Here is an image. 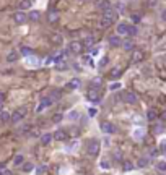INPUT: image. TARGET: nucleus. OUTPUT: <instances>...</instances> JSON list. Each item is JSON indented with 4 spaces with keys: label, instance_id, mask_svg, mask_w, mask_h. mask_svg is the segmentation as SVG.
Segmentation results:
<instances>
[{
    "label": "nucleus",
    "instance_id": "nucleus-8",
    "mask_svg": "<svg viewBox=\"0 0 166 175\" xmlns=\"http://www.w3.org/2000/svg\"><path fill=\"white\" fill-rule=\"evenodd\" d=\"M101 131L108 133V135H112V133H116V126H114L112 123H109V122H103L101 123Z\"/></svg>",
    "mask_w": 166,
    "mask_h": 175
},
{
    "label": "nucleus",
    "instance_id": "nucleus-46",
    "mask_svg": "<svg viewBox=\"0 0 166 175\" xmlns=\"http://www.w3.org/2000/svg\"><path fill=\"white\" fill-rule=\"evenodd\" d=\"M161 20H163V21H166V10H163V12H161Z\"/></svg>",
    "mask_w": 166,
    "mask_h": 175
},
{
    "label": "nucleus",
    "instance_id": "nucleus-31",
    "mask_svg": "<svg viewBox=\"0 0 166 175\" xmlns=\"http://www.w3.org/2000/svg\"><path fill=\"white\" fill-rule=\"evenodd\" d=\"M134 169V162L130 160H124V170H132Z\"/></svg>",
    "mask_w": 166,
    "mask_h": 175
},
{
    "label": "nucleus",
    "instance_id": "nucleus-41",
    "mask_svg": "<svg viewBox=\"0 0 166 175\" xmlns=\"http://www.w3.org/2000/svg\"><path fill=\"white\" fill-rule=\"evenodd\" d=\"M119 88H120V83H114L109 86V89H112V91H116V89H119Z\"/></svg>",
    "mask_w": 166,
    "mask_h": 175
},
{
    "label": "nucleus",
    "instance_id": "nucleus-14",
    "mask_svg": "<svg viewBox=\"0 0 166 175\" xmlns=\"http://www.w3.org/2000/svg\"><path fill=\"white\" fill-rule=\"evenodd\" d=\"M96 5H98V8H99V10H103V12L112 7V5H111V2H109V0H98V2H96Z\"/></svg>",
    "mask_w": 166,
    "mask_h": 175
},
{
    "label": "nucleus",
    "instance_id": "nucleus-7",
    "mask_svg": "<svg viewBox=\"0 0 166 175\" xmlns=\"http://www.w3.org/2000/svg\"><path fill=\"white\" fill-rule=\"evenodd\" d=\"M28 20V16L25 15V12H16L15 15H13V21L16 23V25H25V21Z\"/></svg>",
    "mask_w": 166,
    "mask_h": 175
},
{
    "label": "nucleus",
    "instance_id": "nucleus-1",
    "mask_svg": "<svg viewBox=\"0 0 166 175\" xmlns=\"http://www.w3.org/2000/svg\"><path fill=\"white\" fill-rule=\"evenodd\" d=\"M116 18H117V13L114 12L112 8L104 10V12H103V18H101V26L103 28H109V26L116 21Z\"/></svg>",
    "mask_w": 166,
    "mask_h": 175
},
{
    "label": "nucleus",
    "instance_id": "nucleus-24",
    "mask_svg": "<svg viewBox=\"0 0 166 175\" xmlns=\"http://www.w3.org/2000/svg\"><path fill=\"white\" fill-rule=\"evenodd\" d=\"M23 162H25V157H23L21 154H16L15 159H13V164H15V166H21Z\"/></svg>",
    "mask_w": 166,
    "mask_h": 175
},
{
    "label": "nucleus",
    "instance_id": "nucleus-35",
    "mask_svg": "<svg viewBox=\"0 0 166 175\" xmlns=\"http://www.w3.org/2000/svg\"><path fill=\"white\" fill-rule=\"evenodd\" d=\"M99 166L103 167V169H111V164H109V160H101V162H99Z\"/></svg>",
    "mask_w": 166,
    "mask_h": 175
},
{
    "label": "nucleus",
    "instance_id": "nucleus-2",
    "mask_svg": "<svg viewBox=\"0 0 166 175\" xmlns=\"http://www.w3.org/2000/svg\"><path fill=\"white\" fill-rule=\"evenodd\" d=\"M99 149H101V145H99L98 139H91V141L88 143V147H86V152L90 154V156H98L99 154Z\"/></svg>",
    "mask_w": 166,
    "mask_h": 175
},
{
    "label": "nucleus",
    "instance_id": "nucleus-37",
    "mask_svg": "<svg viewBox=\"0 0 166 175\" xmlns=\"http://www.w3.org/2000/svg\"><path fill=\"white\" fill-rule=\"evenodd\" d=\"M36 172H37V174H46V172H47V167H46V166H39V167L36 169Z\"/></svg>",
    "mask_w": 166,
    "mask_h": 175
},
{
    "label": "nucleus",
    "instance_id": "nucleus-17",
    "mask_svg": "<svg viewBox=\"0 0 166 175\" xmlns=\"http://www.w3.org/2000/svg\"><path fill=\"white\" fill-rule=\"evenodd\" d=\"M137 33H138V29H137L135 25H129V26H127V33H126V34H127L129 37H134Z\"/></svg>",
    "mask_w": 166,
    "mask_h": 175
},
{
    "label": "nucleus",
    "instance_id": "nucleus-13",
    "mask_svg": "<svg viewBox=\"0 0 166 175\" xmlns=\"http://www.w3.org/2000/svg\"><path fill=\"white\" fill-rule=\"evenodd\" d=\"M109 44L112 47H119L122 44V39L119 37V34H112V36H109Z\"/></svg>",
    "mask_w": 166,
    "mask_h": 175
},
{
    "label": "nucleus",
    "instance_id": "nucleus-30",
    "mask_svg": "<svg viewBox=\"0 0 166 175\" xmlns=\"http://www.w3.org/2000/svg\"><path fill=\"white\" fill-rule=\"evenodd\" d=\"M34 169V166L31 162H26V164H23V172H31V170Z\"/></svg>",
    "mask_w": 166,
    "mask_h": 175
},
{
    "label": "nucleus",
    "instance_id": "nucleus-22",
    "mask_svg": "<svg viewBox=\"0 0 166 175\" xmlns=\"http://www.w3.org/2000/svg\"><path fill=\"white\" fill-rule=\"evenodd\" d=\"M47 20H49V23H55L59 20V15H57V12H49V15H47Z\"/></svg>",
    "mask_w": 166,
    "mask_h": 175
},
{
    "label": "nucleus",
    "instance_id": "nucleus-32",
    "mask_svg": "<svg viewBox=\"0 0 166 175\" xmlns=\"http://www.w3.org/2000/svg\"><path fill=\"white\" fill-rule=\"evenodd\" d=\"M55 67H57V70H65V68H67V63H65L64 60H59Z\"/></svg>",
    "mask_w": 166,
    "mask_h": 175
},
{
    "label": "nucleus",
    "instance_id": "nucleus-29",
    "mask_svg": "<svg viewBox=\"0 0 166 175\" xmlns=\"http://www.w3.org/2000/svg\"><path fill=\"white\" fill-rule=\"evenodd\" d=\"M114 8H116V12H119V13H122L124 10H126V5H124L122 2H117L116 5H114Z\"/></svg>",
    "mask_w": 166,
    "mask_h": 175
},
{
    "label": "nucleus",
    "instance_id": "nucleus-39",
    "mask_svg": "<svg viewBox=\"0 0 166 175\" xmlns=\"http://www.w3.org/2000/svg\"><path fill=\"white\" fill-rule=\"evenodd\" d=\"M158 0H147V5L150 7V8H153V7H156Z\"/></svg>",
    "mask_w": 166,
    "mask_h": 175
},
{
    "label": "nucleus",
    "instance_id": "nucleus-49",
    "mask_svg": "<svg viewBox=\"0 0 166 175\" xmlns=\"http://www.w3.org/2000/svg\"><path fill=\"white\" fill-rule=\"evenodd\" d=\"M0 110H2V102H0Z\"/></svg>",
    "mask_w": 166,
    "mask_h": 175
},
{
    "label": "nucleus",
    "instance_id": "nucleus-9",
    "mask_svg": "<svg viewBox=\"0 0 166 175\" xmlns=\"http://www.w3.org/2000/svg\"><path fill=\"white\" fill-rule=\"evenodd\" d=\"M80 86H82V81L78 80V78H73V80H70V81H68V83H67V86H65V88H67L68 91H73V89H78Z\"/></svg>",
    "mask_w": 166,
    "mask_h": 175
},
{
    "label": "nucleus",
    "instance_id": "nucleus-25",
    "mask_svg": "<svg viewBox=\"0 0 166 175\" xmlns=\"http://www.w3.org/2000/svg\"><path fill=\"white\" fill-rule=\"evenodd\" d=\"M52 101H59L60 99V91L59 89H54V91H51V96H49Z\"/></svg>",
    "mask_w": 166,
    "mask_h": 175
},
{
    "label": "nucleus",
    "instance_id": "nucleus-33",
    "mask_svg": "<svg viewBox=\"0 0 166 175\" xmlns=\"http://www.w3.org/2000/svg\"><path fill=\"white\" fill-rule=\"evenodd\" d=\"M21 54H23L25 57H29L33 52H31V49H29V47H21Z\"/></svg>",
    "mask_w": 166,
    "mask_h": 175
},
{
    "label": "nucleus",
    "instance_id": "nucleus-5",
    "mask_svg": "<svg viewBox=\"0 0 166 175\" xmlns=\"http://www.w3.org/2000/svg\"><path fill=\"white\" fill-rule=\"evenodd\" d=\"M68 50L73 54H80L83 50V44L80 42V41H72L70 44H68Z\"/></svg>",
    "mask_w": 166,
    "mask_h": 175
},
{
    "label": "nucleus",
    "instance_id": "nucleus-6",
    "mask_svg": "<svg viewBox=\"0 0 166 175\" xmlns=\"http://www.w3.org/2000/svg\"><path fill=\"white\" fill-rule=\"evenodd\" d=\"M143 58H145L143 50H138V49H134L132 50V63H140Z\"/></svg>",
    "mask_w": 166,
    "mask_h": 175
},
{
    "label": "nucleus",
    "instance_id": "nucleus-43",
    "mask_svg": "<svg viewBox=\"0 0 166 175\" xmlns=\"http://www.w3.org/2000/svg\"><path fill=\"white\" fill-rule=\"evenodd\" d=\"M132 21H134V23H138V21H140V16H138V15H134V16H132Z\"/></svg>",
    "mask_w": 166,
    "mask_h": 175
},
{
    "label": "nucleus",
    "instance_id": "nucleus-36",
    "mask_svg": "<svg viewBox=\"0 0 166 175\" xmlns=\"http://www.w3.org/2000/svg\"><path fill=\"white\" fill-rule=\"evenodd\" d=\"M52 42L54 44H60L62 42V37L59 36V34H54V36H52Z\"/></svg>",
    "mask_w": 166,
    "mask_h": 175
},
{
    "label": "nucleus",
    "instance_id": "nucleus-44",
    "mask_svg": "<svg viewBox=\"0 0 166 175\" xmlns=\"http://www.w3.org/2000/svg\"><path fill=\"white\" fill-rule=\"evenodd\" d=\"M70 118H72V120L78 118V112H72V114H70Z\"/></svg>",
    "mask_w": 166,
    "mask_h": 175
},
{
    "label": "nucleus",
    "instance_id": "nucleus-38",
    "mask_svg": "<svg viewBox=\"0 0 166 175\" xmlns=\"http://www.w3.org/2000/svg\"><path fill=\"white\" fill-rule=\"evenodd\" d=\"M64 118V115H60V114H55L54 117H52V122H55V123H59L60 120Z\"/></svg>",
    "mask_w": 166,
    "mask_h": 175
},
{
    "label": "nucleus",
    "instance_id": "nucleus-50",
    "mask_svg": "<svg viewBox=\"0 0 166 175\" xmlns=\"http://www.w3.org/2000/svg\"><path fill=\"white\" fill-rule=\"evenodd\" d=\"M78 2H86V0H78Z\"/></svg>",
    "mask_w": 166,
    "mask_h": 175
},
{
    "label": "nucleus",
    "instance_id": "nucleus-11",
    "mask_svg": "<svg viewBox=\"0 0 166 175\" xmlns=\"http://www.w3.org/2000/svg\"><path fill=\"white\" fill-rule=\"evenodd\" d=\"M52 99H51V97H44L43 99V101H41V104L39 105H37V109H36V112H41V110H44V109H46V107H49V105H52Z\"/></svg>",
    "mask_w": 166,
    "mask_h": 175
},
{
    "label": "nucleus",
    "instance_id": "nucleus-26",
    "mask_svg": "<svg viewBox=\"0 0 166 175\" xmlns=\"http://www.w3.org/2000/svg\"><path fill=\"white\" fill-rule=\"evenodd\" d=\"M0 120L2 122H10V114L5 110H0Z\"/></svg>",
    "mask_w": 166,
    "mask_h": 175
},
{
    "label": "nucleus",
    "instance_id": "nucleus-4",
    "mask_svg": "<svg viewBox=\"0 0 166 175\" xmlns=\"http://www.w3.org/2000/svg\"><path fill=\"white\" fill-rule=\"evenodd\" d=\"M122 99H124V102H127V104H135V102L138 101L137 94H135V92H132V91H126L122 94Z\"/></svg>",
    "mask_w": 166,
    "mask_h": 175
},
{
    "label": "nucleus",
    "instance_id": "nucleus-21",
    "mask_svg": "<svg viewBox=\"0 0 166 175\" xmlns=\"http://www.w3.org/2000/svg\"><path fill=\"white\" fill-rule=\"evenodd\" d=\"M127 23H119L117 25V34H126L127 33Z\"/></svg>",
    "mask_w": 166,
    "mask_h": 175
},
{
    "label": "nucleus",
    "instance_id": "nucleus-34",
    "mask_svg": "<svg viewBox=\"0 0 166 175\" xmlns=\"http://www.w3.org/2000/svg\"><path fill=\"white\" fill-rule=\"evenodd\" d=\"M120 75V68H114V70H111V78H117Z\"/></svg>",
    "mask_w": 166,
    "mask_h": 175
},
{
    "label": "nucleus",
    "instance_id": "nucleus-40",
    "mask_svg": "<svg viewBox=\"0 0 166 175\" xmlns=\"http://www.w3.org/2000/svg\"><path fill=\"white\" fill-rule=\"evenodd\" d=\"M93 42H95V39H93V36H88V37L85 39V44H86V46H91Z\"/></svg>",
    "mask_w": 166,
    "mask_h": 175
},
{
    "label": "nucleus",
    "instance_id": "nucleus-20",
    "mask_svg": "<svg viewBox=\"0 0 166 175\" xmlns=\"http://www.w3.org/2000/svg\"><path fill=\"white\" fill-rule=\"evenodd\" d=\"M39 18H41V12H37V10L29 12V20H31V21H37Z\"/></svg>",
    "mask_w": 166,
    "mask_h": 175
},
{
    "label": "nucleus",
    "instance_id": "nucleus-47",
    "mask_svg": "<svg viewBox=\"0 0 166 175\" xmlns=\"http://www.w3.org/2000/svg\"><path fill=\"white\" fill-rule=\"evenodd\" d=\"M114 157H116L117 160H120V159H122V157H120V152H116V154H114Z\"/></svg>",
    "mask_w": 166,
    "mask_h": 175
},
{
    "label": "nucleus",
    "instance_id": "nucleus-16",
    "mask_svg": "<svg viewBox=\"0 0 166 175\" xmlns=\"http://www.w3.org/2000/svg\"><path fill=\"white\" fill-rule=\"evenodd\" d=\"M18 57H20V54L16 52V50H12V52L7 55V62H8V63H12V62H16V60H18Z\"/></svg>",
    "mask_w": 166,
    "mask_h": 175
},
{
    "label": "nucleus",
    "instance_id": "nucleus-18",
    "mask_svg": "<svg viewBox=\"0 0 166 175\" xmlns=\"http://www.w3.org/2000/svg\"><path fill=\"white\" fill-rule=\"evenodd\" d=\"M120 46L124 47V50H134V49H135V47H134V42H132V41H130V39L124 41V42L120 44Z\"/></svg>",
    "mask_w": 166,
    "mask_h": 175
},
{
    "label": "nucleus",
    "instance_id": "nucleus-28",
    "mask_svg": "<svg viewBox=\"0 0 166 175\" xmlns=\"http://www.w3.org/2000/svg\"><path fill=\"white\" fill-rule=\"evenodd\" d=\"M156 169L160 170V172H166V160H160V162L156 164Z\"/></svg>",
    "mask_w": 166,
    "mask_h": 175
},
{
    "label": "nucleus",
    "instance_id": "nucleus-42",
    "mask_svg": "<svg viewBox=\"0 0 166 175\" xmlns=\"http://www.w3.org/2000/svg\"><path fill=\"white\" fill-rule=\"evenodd\" d=\"M99 63H101V67H104V65L108 63V57H103V58H101V62H99Z\"/></svg>",
    "mask_w": 166,
    "mask_h": 175
},
{
    "label": "nucleus",
    "instance_id": "nucleus-12",
    "mask_svg": "<svg viewBox=\"0 0 166 175\" xmlns=\"http://www.w3.org/2000/svg\"><path fill=\"white\" fill-rule=\"evenodd\" d=\"M54 139H57V141H67L68 139L67 131H64V130H57V131L54 133Z\"/></svg>",
    "mask_w": 166,
    "mask_h": 175
},
{
    "label": "nucleus",
    "instance_id": "nucleus-48",
    "mask_svg": "<svg viewBox=\"0 0 166 175\" xmlns=\"http://www.w3.org/2000/svg\"><path fill=\"white\" fill-rule=\"evenodd\" d=\"M5 101V94H3V92H0V102H3Z\"/></svg>",
    "mask_w": 166,
    "mask_h": 175
},
{
    "label": "nucleus",
    "instance_id": "nucleus-45",
    "mask_svg": "<svg viewBox=\"0 0 166 175\" xmlns=\"http://www.w3.org/2000/svg\"><path fill=\"white\" fill-rule=\"evenodd\" d=\"M88 114L91 115V117H95V115H96V109H90V110H88Z\"/></svg>",
    "mask_w": 166,
    "mask_h": 175
},
{
    "label": "nucleus",
    "instance_id": "nucleus-27",
    "mask_svg": "<svg viewBox=\"0 0 166 175\" xmlns=\"http://www.w3.org/2000/svg\"><path fill=\"white\" fill-rule=\"evenodd\" d=\"M147 118L150 120V122H151V120H155V118H156V110H153V109H150V110L147 112Z\"/></svg>",
    "mask_w": 166,
    "mask_h": 175
},
{
    "label": "nucleus",
    "instance_id": "nucleus-23",
    "mask_svg": "<svg viewBox=\"0 0 166 175\" xmlns=\"http://www.w3.org/2000/svg\"><path fill=\"white\" fill-rule=\"evenodd\" d=\"M148 166V159L147 157H140V159L137 160V167H140V169H143V167Z\"/></svg>",
    "mask_w": 166,
    "mask_h": 175
},
{
    "label": "nucleus",
    "instance_id": "nucleus-10",
    "mask_svg": "<svg viewBox=\"0 0 166 175\" xmlns=\"http://www.w3.org/2000/svg\"><path fill=\"white\" fill-rule=\"evenodd\" d=\"M86 99H88L90 102H93V104H98L99 102V94L95 91V89H91V91H88V94H86Z\"/></svg>",
    "mask_w": 166,
    "mask_h": 175
},
{
    "label": "nucleus",
    "instance_id": "nucleus-15",
    "mask_svg": "<svg viewBox=\"0 0 166 175\" xmlns=\"http://www.w3.org/2000/svg\"><path fill=\"white\" fill-rule=\"evenodd\" d=\"M54 139V135H51V133H44L43 136H41V145H44V146H47L51 141Z\"/></svg>",
    "mask_w": 166,
    "mask_h": 175
},
{
    "label": "nucleus",
    "instance_id": "nucleus-3",
    "mask_svg": "<svg viewBox=\"0 0 166 175\" xmlns=\"http://www.w3.org/2000/svg\"><path fill=\"white\" fill-rule=\"evenodd\" d=\"M25 115H26V107H20V109H16V110L10 115V120H12L13 123H18L20 120L25 118Z\"/></svg>",
    "mask_w": 166,
    "mask_h": 175
},
{
    "label": "nucleus",
    "instance_id": "nucleus-19",
    "mask_svg": "<svg viewBox=\"0 0 166 175\" xmlns=\"http://www.w3.org/2000/svg\"><path fill=\"white\" fill-rule=\"evenodd\" d=\"M31 0H21V2H20V10H23V12H25V10H29L31 8Z\"/></svg>",
    "mask_w": 166,
    "mask_h": 175
}]
</instances>
